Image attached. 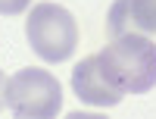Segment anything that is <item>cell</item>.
I'll return each instance as SVG.
<instances>
[{"instance_id":"obj_1","label":"cell","mask_w":156,"mask_h":119,"mask_svg":"<svg viewBox=\"0 0 156 119\" xmlns=\"http://www.w3.org/2000/svg\"><path fill=\"white\" fill-rule=\"evenodd\" d=\"M100 69L125 94H147L156 88V41L147 35L122 32L97 54Z\"/></svg>"},{"instance_id":"obj_2","label":"cell","mask_w":156,"mask_h":119,"mask_svg":"<svg viewBox=\"0 0 156 119\" xmlns=\"http://www.w3.org/2000/svg\"><path fill=\"white\" fill-rule=\"evenodd\" d=\"M25 35H28V44L44 63H62L75 54L78 22L66 6L44 0V3L31 6L28 19H25Z\"/></svg>"},{"instance_id":"obj_3","label":"cell","mask_w":156,"mask_h":119,"mask_svg":"<svg viewBox=\"0 0 156 119\" xmlns=\"http://www.w3.org/2000/svg\"><path fill=\"white\" fill-rule=\"evenodd\" d=\"M6 107L19 119H53L62 110V88L47 69H19L6 82Z\"/></svg>"},{"instance_id":"obj_4","label":"cell","mask_w":156,"mask_h":119,"mask_svg":"<svg viewBox=\"0 0 156 119\" xmlns=\"http://www.w3.org/2000/svg\"><path fill=\"white\" fill-rule=\"evenodd\" d=\"M72 91H75L78 100L90 103V107H115V103L125 97V91H119L106 75H103L97 54L84 57L81 63H75V69H72Z\"/></svg>"},{"instance_id":"obj_5","label":"cell","mask_w":156,"mask_h":119,"mask_svg":"<svg viewBox=\"0 0 156 119\" xmlns=\"http://www.w3.org/2000/svg\"><path fill=\"white\" fill-rule=\"evenodd\" d=\"M131 22L144 32H156V0H128Z\"/></svg>"},{"instance_id":"obj_6","label":"cell","mask_w":156,"mask_h":119,"mask_svg":"<svg viewBox=\"0 0 156 119\" xmlns=\"http://www.w3.org/2000/svg\"><path fill=\"white\" fill-rule=\"evenodd\" d=\"M28 3L31 0H0V13L3 16H19V13L28 9Z\"/></svg>"},{"instance_id":"obj_7","label":"cell","mask_w":156,"mask_h":119,"mask_svg":"<svg viewBox=\"0 0 156 119\" xmlns=\"http://www.w3.org/2000/svg\"><path fill=\"white\" fill-rule=\"evenodd\" d=\"M6 82H9V78H6V72L0 69V110L6 107Z\"/></svg>"}]
</instances>
